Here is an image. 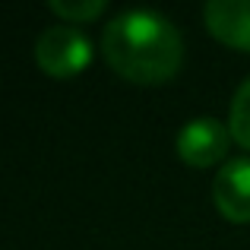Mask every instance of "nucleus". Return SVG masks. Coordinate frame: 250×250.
Here are the masks:
<instances>
[{
	"instance_id": "3",
	"label": "nucleus",
	"mask_w": 250,
	"mask_h": 250,
	"mask_svg": "<svg viewBox=\"0 0 250 250\" xmlns=\"http://www.w3.org/2000/svg\"><path fill=\"white\" fill-rule=\"evenodd\" d=\"M228 143H231V130L228 124L215 121V117H193L181 127L174 140V149L181 155V162L193 168H206L225 159Z\"/></svg>"
},
{
	"instance_id": "5",
	"label": "nucleus",
	"mask_w": 250,
	"mask_h": 250,
	"mask_svg": "<svg viewBox=\"0 0 250 250\" xmlns=\"http://www.w3.org/2000/svg\"><path fill=\"white\" fill-rule=\"evenodd\" d=\"M203 19L219 42L250 51V0H209L203 6Z\"/></svg>"
},
{
	"instance_id": "6",
	"label": "nucleus",
	"mask_w": 250,
	"mask_h": 250,
	"mask_svg": "<svg viewBox=\"0 0 250 250\" xmlns=\"http://www.w3.org/2000/svg\"><path fill=\"white\" fill-rule=\"evenodd\" d=\"M228 130H231V140L250 152V76L238 85V92H234V98H231Z\"/></svg>"
},
{
	"instance_id": "7",
	"label": "nucleus",
	"mask_w": 250,
	"mask_h": 250,
	"mask_svg": "<svg viewBox=\"0 0 250 250\" xmlns=\"http://www.w3.org/2000/svg\"><path fill=\"white\" fill-rule=\"evenodd\" d=\"M48 10L67 22H89L104 10V0H51Z\"/></svg>"
},
{
	"instance_id": "2",
	"label": "nucleus",
	"mask_w": 250,
	"mask_h": 250,
	"mask_svg": "<svg viewBox=\"0 0 250 250\" xmlns=\"http://www.w3.org/2000/svg\"><path fill=\"white\" fill-rule=\"evenodd\" d=\"M35 61L54 80L76 76L92 61V42L76 25H48L35 42Z\"/></svg>"
},
{
	"instance_id": "1",
	"label": "nucleus",
	"mask_w": 250,
	"mask_h": 250,
	"mask_svg": "<svg viewBox=\"0 0 250 250\" xmlns=\"http://www.w3.org/2000/svg\"><path fill=\"white\" fill-rule=\"evenodd\" d=\"M102 51L117 76L155 85L177 73L184 42L177 25L159 10H124L104 25Z\"/></svg>"
},
{
	"instance_id": "4",
	"label": "nucleus",
	"mask_w": 250,
	"mask_h": 250,
	"mask_svg": "<svg viewBox=\"0 0 250 250\" xmlns=\"http://www.w3.org/2000/svg\"><path fill=\"white\" fill-rule=\"evenodd\" d=\"M212 200L228 222H250V159L238 155L219 168L212 181Z\"/></svg>"
}]
</instances>
